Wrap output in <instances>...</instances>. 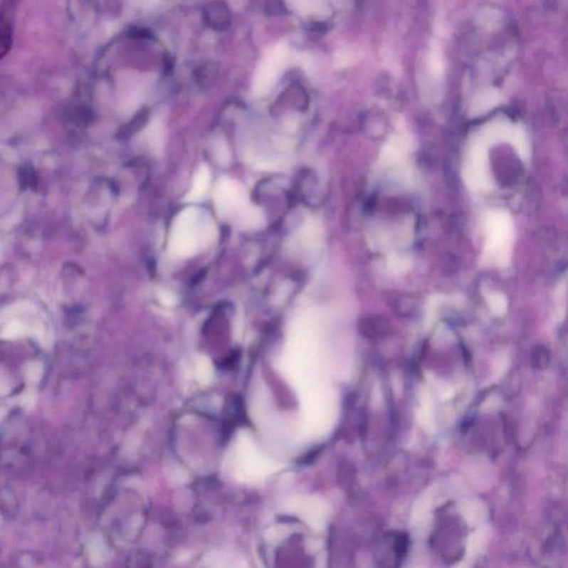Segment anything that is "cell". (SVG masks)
<instances>
[{
	"mask_svg": "<svg viewBox=\"0 0 568 568\" xmlns=\"http://www.w3.org/2000/svg\"><path fill=\"white\" fill-rule=\"evenodd\" d=\"M289 55L287 46L279 43L264 56L254 78L253 90L256 95L264 96L275 86L287 67Z\"/></svg>",
	"mask_w": 568,
	"mask_h": 568,
	"instance_id": "cell-5",
	"label": "cell"
},
{
	"mask_svg": "<svg viewBox=\"0 0 568 568\" xmlns=\"http://www.w3.org/2000/svg\"><path fill=\"white\" fill-rule=\"evenodd\" d=\"M216 214L221 219L232 220L244 228H258L262 214L250 204L242 186L231 179H220L214 192Z\"/></svg>",
	"mask_w": 568,
	"mask_h": 568,
	"instance_id": "cell-2",
	"label": "cell"
},
{
	"mask_svg": "<svg viewBox=\"0 0 568 568\" xmlns=\"http://www.w3.org/2000/svg\"><path fill=\"white\" fill-rule=\"evenodd\" d=\"M214 150H216L214 152H216V160L219 161L220 164H229V151H228V147L226 146V144L216 142Z\"/></svg>",
	"mask_w": 568,
	"mask_h": 568,
	"instance_id": "cell-11",
	"label": "cell"
},
{
	"mask_svg": "<svg viewBox=\"0 0 568 568\" xmlns=\"http://www.w3.org/2000/svg\"><path fill=\"white\" fill-rule=\"evenodd\" d=\"M287 4L302 16H325L327 11L325 0H287Z\"/></svg>",
	"mask_w": 568,
	"mask_h": 568,
	"instance_id": "cell-7",
	"label": "cell"
},
{
	"mask_svg": "<svg viewBox=\"0 0 568 568\" xmlns=\"http://www.w3.org/2000/svg\"><path fill=\"white\" fill-rule=\"evenodd\" d=\"M485 299L494 315L502 317L505 315L506 310H507V300L502 293L488 290L485 292Z\"/></svg>",
	"mask_w": 568,
	"mask_h": 568,
	"instance_id": "cell-9",
	"label": "cell"
},
{
	"mask_svg": "<svg viewBox=\"0 0 568 568\" xmlns=\"http://www.w3.org/2000/svg\"><path fill=\"white\" fill-rule=\"evenodd\" d=\"M216 236L211 214L198 206L182 210L172 222L168 253L174 259H188L208 247Z\"/></svg>",
	"mask_w": 568,
	"mask_h": 568,
	"instance_id": "cell-1",
	"label": "cell"
},
{
	"mask_svg": "<svg viewBox=\"0 0 568 568\" xmlns=\"http://www.w3.org/2000/svg\"><path fill=\"white\" fill-rule=\"evenodd\" d=\"M485 256L498 267H505L510 260L514 224L505 211H492L486 218Z\"/></svg>",
	"mask_w": 568,
	"mask_h": 568,
	"instance_id": "cell-3",
	"label": "cell"
},
{
	"mask_svg": "<svg viewBox=\"0 0 568 568\" xmlns=\"http://www.w3.org/2000/svg\"><path fill=\"white\" fill-rule=\"evenodd\" d=\"M0 37H1V53L3 55H6L7 53L8 49H9V46H11V31H9V28H8L7 23L3 21L1 23V31H0Z\"/></svg>",
	"mask_w": 568,
	"mask_h": 568,
	"instance_id": "cell-12",
	"label": "cell"
},
{
	"mask_svg": "<svg viewBox=\"0 0 568 568\" xmlns=\"http://www.w3.org/2000/svg\"><path fill=\"white\" fill-rule=\"evenodd\" d=\"M488 149L478 140L470 144L463 167V179L472 191L486 192L493 188V179L488 168Z\"/></svg>",
	"mask_w": 568,
	"mask_h": 568,
	"instance_id": "cell-4",
	"label": "cell"
},
{
	"mask_svg": "<svg viewBox=\"0 0 568 568\" xmlns=\"http://www.w3.org/2000/svg\"><path fill=\"white\" fill-rule=\"evenodd\" d=\"M210 186V172L206 166H201L199 168L196 174H194V182L191 189L184 198L186 202L201 201L206 196Z\"/></svg>",
	"mask_w": 568,
	"mask_h": 568,
	"instance_id": "cell-6",
	"label": "cell"
},
{
	"mask_svg": "<svg viewBox=\"0 0 568 568\" xmlns=\"http://www.w3.org/2000/svg\"><path fill=\"white\" fill-rule=\"evenodd\" d=\"M554 301H555L556 317L562 321L565 317L567 309V287L564 282L556 289Z\"/></svg>",
	"mask_w": 568,
	"mask_h": 568,
	"instance_id": "cell-10",
	"label": "cell"
},
{
	"mask_svg": "<svg viewBox=\"0 0 568 568\" xmlns=\"http://www.w3.org/2000/svg\"><path fill=\"white\" fill-rule=\"evenodd\" d=\"M510 142L513 144L520 158L524 161L528 160L530 154H531V148H530L527 137L525 136V132H523V130L513 129L512 135H510Z\"/></svg>",
	"mask_w": 568,
	"mask_h": 568,
	"instance_id": "cell-8",
	"label": "cell"
}]
</instances>
